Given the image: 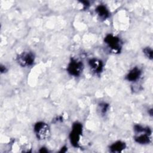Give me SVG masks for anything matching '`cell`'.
<instances>
[{
    "label": "cell",
    "instance_id": "cell-1",
    "mask_svg": "<svg viewBox=\"0 0 153 153\" xmlns=\"http://www.w3.org/2000/svg\"><path fill=\"white\" fill-rule=\"evenodd\" d=\"M105 42L114 53H118L121 49L122 42L120 39L112 34L107 35L104 39Z\"/></svg>",
    "mask_w": 153,
    "mask_h": 153
},
{
    "label": "cell",
    "instance_id": "cell-14",
    "mask_svg": "<svg viewBox=\"0 0 153 153\" xmlns=\"http://www.w3.org/2000/svg\"><path fill=\"white\" fill-rule=\"evenodd\" d=\"M0 70H1V73H4V72H5V71H7V69H6L5 66L1 65V67H0Z\"/></svg>",
    "mask_w": 153,
    "mask_h": 153
},
{
    "label": "cell",
    "instance_id": "cell-11",
    "mask_svg": "<svg viewBox=\"0 0 153 153\" xmlns=\"http://www.w3.org/2000/svg\"><path fill=\"white\" fill-rule=\"evenodd\" d=\"M143 52L145 55L149 59H152V50L149 47H145L143 50Z\"/></svg>",
    "mask_w": 153,
    "mask_h": 153
},
{
    "label": "cell",
    "instance_id": "cell-2",
    "mask_svg": "<svg viewBox=\"0 0 153 153\" xmlns=\"http://www.w3.org/2000/svg\"><path fill=\"white\" fill-rule=\"evenodd\" d=\"M34 131L38 139L44 140L47 139L50 134L49 126L44 122H38L34 126Z\"/></svg>",
    "mask_w": 153,
    "mask_h": 153
},
{
    "label": "cell",
    "instance_id": "cell-3",
    "mask_svg": "<svg viewBox=\"0 0 153 153\" xmlns=\"http://www.w3.org/2000/svg\"><path fill=\"white\" fill-rule=\"evenodd\" d=\"M82 126L81 123H75L72 126V131L70 133V141L71 144L74 147L79 146V141L80 139V136L82 134Z\"/></svg>",
    "mask_w": 153,
    "mask_h": 153
},
{
    "label": "cell",
    "instance_id": "cell-16",
    "mask_svg": "<svg viewBox=\"0 0 153 153\" xmlns=\"http://www.w3.org/2000/svg\"><path fill=\"white\" fill-rule=\"evenodd\" d=\"M152 109H151L149 110V114H150V115H151V116L152 115Z\"/></svg>",
    "mask_w": 153,
    "mask_h": 153
},
{
    "label": "cell",
    "instance_id": "cell-6",
    "mask_svg": "<svg viewBox=\"0 0 153 153\" xmlns=\"http://www.w3.org/2000/svg\"><path fill=\"white\" fill-rule=\"evenodd\" d=\"M137 134V135L134 137L136 142L140 144H148L151 142V130L149 127H146L145 131Z\"/></svg>",
    "mask_w": 153,
    "mask_h": 153
},
{
    "label": "cell",
    "instance_id": "cell-8",
    "mask_svg": "<svg viewBox=\"0 0 153 153\" xmlns=\"http://www.w3.org/2000/svg\"><path fill=\"white\" fill-rule=\"evenodd\" d=\"M140 75L141 71L138 68L135 67L130 71L126 78L129 81H136L139 78Z\"/></svg>",
    "mask_w": 153,
    "mask_h": 153
},
{
    "label": "cell",
    "instance_id": "cell-7",
    "mask_svg": "<svg viewBox=\"0 0 153 153\" xmlns=\"http://www.w3.org/2000/svg\"><path fill=\"white\" fill-rule=\"evenodd\" d=\"M89 66L93 72L96 74L101 73L103 69V63L97 59H91L88 62Z\"/></svg>",
    "mask_w": 153,
    "mask_h": 153
},
{
    "label": "cell",
    "instance_id": "cell-5",
    "mask_svg": "<svg viewBox=\"0 0 153 153\" xmlns=\"http://www.w3.org/2000/svg\"><path fill=\"white\" fill-rule=\"evenodd\" d=\"M83 69V65L81 61L75 59H71L67 71L68 73L73 76H78L80 75Z\"/></svg>",
    "mask_w": 153,
    "mask_h": 153
},
{
    "label": "cell",
    "instance_id": "cell-9",
    "mask_svg": "<svg viewBox=\"0 0 153 153\" xmlns=\"http://www.w3.org/2000/svg\"><path fill=\"white\" fill-rule=\"evenodd\" d=\"M96 11L99 17L103 20L106 19L109 16V13L108 10L103 5H98L96 8Z\"/></svg>",
    "mask_w": 153,
    "mask_h": 153
},
{
    "label": "cell",
    "instance_id": "cell-10",
    "mask_svg": "<svg viewBox=\"0 0 153 153\" xmlns=\"http://www.w3.org/2000/svg\"><path fill=\"white\" fill-rule=\"evenodd\" d=\"M126 143L121 141H117L110 146V150L112 152H119L126 148Z\"/></svg>",
    "mask_w": 153,
    "mask_h": 153
},
{
    "label": "cell",
    "instance_id": "cell-15",
    "mask_svg": "<svg viewBox=\"0 0 153 153\" xmlns=\"http://www.w3.org/2000/svg\"><path fill=\"white\" fill-rule=\"evenodd\" d=\"M39 151H40V152H47L48 151H47V150H46L45 148H41V149Z\"/></svg>",
    "mask_w": 153,
    "mask_h": 153
},
{
    "label": "cell",
    "instance_id": "cell-4",
    "mask_svg": "<svg viewBox=\"0 0 153 153\" xmlns=\"http://www.w3.org/2000/svg\"><path fill=\"white\" fill-rule=\"evenodd\" d=\"M35 60V56L32 52L24 51L17 57V61L18 63L22 67H26L31 66Z\"/></svg>",
    "mask_w": 153,
    "mask_h": 153
},
{
    "label": "cell",
    "instance_id": "cell-12",
    "mask_svg": "<svg viewBox=\"0 0 153 153\" xmlns=\"http://www.w3.org/2000/svg\"><path fill=\"white\" fill-rule=\"evenodd\" d=\"M99 110H100V112L102 114H104L108 111L109 105H108V104H107L106 103H102L99 104Z\"/></svg>",
    "mask_w": 153,
    "mask_h": 153
},
{
    "label": "cell",
    "instance_id": "cell-13",
    "mask_svg": "<svg viewBox=\"0 0 153 153\" xmlns=\"http://www.w3.org/2000/svg\"><path fill=\"white\" fill-rule=\"evenodd\" d=\"M81 2L83 4L84 8H87L89 6V2L88 1H81Z\"/></svg>",
    "mask_w": 153,
    "mask_h": 153
}]
</instances>
